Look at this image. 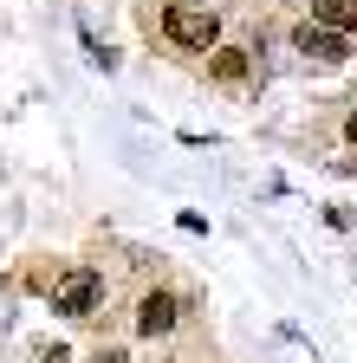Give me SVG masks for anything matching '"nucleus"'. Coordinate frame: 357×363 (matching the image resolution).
I'll return each instance as SVG.
<instances>
[{
	"label": "nucleus",
	"instance_id": "obj_1",
	"mask_svg": "<svg viewBox=\"0 0 357 363\" xmlns=\"http://www.w3.org/2000/svg\"><path fill=\"white\" fill-rule=\"evenodd\" d=\"M98 298H104V279H98L92 266H72V272L53 279V311H65V318H92Z\"/></svg>",
	"mask_w": 357,
	"mask_h": 363
},
{
	"label": "nucleus",
	"instance_id": "obj_2",
	"mask_svg": "<svg viewBox=\"0 0 357 363\" xmlns=\"http://www.w3.org/2000/svg\"><path fill=\"white\" fill-rule=\"evenodd\" d=\"M163 26H169V39H175V45H189V52H214V39H221L214 7H169V13H163Z\"/></svg>",
	"mask_w": 357,
	"mask_h": 363
},
{
	"label": "nucleus",
	"instance_id": "obj_3",
	"mask_svg": "<svg viewBox=\"0 0 357 363\" xmlns=\"http://www.w3.org/2000/svg\"><path fill=\"white\" fill-rule=\"evenodd\" d=\"M292 45H299L305 59H325V65H338V59L351 52V45H344V33H331V26H319V20H305V26L292 33Z\"/></svg>",
	"mask_w": 357,
	"mask_h": 363
},
{
	"label": "nucleus",
	"instance_id": "obj_4",
	"mask_svg": "<svg viewBox=\"0 0 357 363\" xmlns=\"http://www.w3.org/2000/svg\"><path fill=\"white\" fill-rule=\"evenodd\" d=\"M175 311H182V305H175L169 292H150V298L137 305V331H143V337H163V331H175Z\"/></svg>",
	"mask_w": 357,
	"mask_h": 363
},
{
	"label": "nucleus",
	"instance_id": "obj_5",
	"mask_svg": "<svg viewBox=\"0 0 357 363\" xmlns=\"http://www.w3.org/2000/svg\"><path fill=\"white\" fill-rule=\"evenodd\" d=\"M312 20L331 26V33H351L357 26V0H312Z\"/></svg>",
	"mask_w": 357,
	"mask_h": 363
},
{
	"label": "nucleus",
	"instance_id": "obj_6",
	"mask_svg": "<svg viewBox=\"0 0 357 363\" xmlns=\"http://www.w3.org/2000/svg\"><path fill=\"white\" fill-rule=\"evenodd\" d=\"M214 78H247V52H234V45H221V52H214Z\"/></svg>",
	"mask_w": 357,
	"mask_h": 363
},
{
	"label": "nucleus",
	"instance_id": "obj_7",
	"mask_svg": "<svg viewBox=\"0 0 357 363\" xmlns=\"http://www.w3.org/2000/svg\"><path fill=\"white\" fill-rule=\"evenodd\" d=\"M92 363H123V350H98V357H92Z\"/></svg>",
	"mask_w": 357,
	"mask_h": 363
},
{
	"label": "nucleus",
	"instance_id": "obj_8",
	"mask_svg": "<svg viewBox=\"0 0 357 363\" xmlns=\"http://www.w3.org/2000/svg\"><path fill=\"white\" fill-rule=\"evenodd\" d=\"M344 136H351V143H357V111H351V117H344Z\"/></svg>",
	"mask_w": 357,
	"mask_h": 363
},
{
	"label": "nucleus",
	"instance_id": "obj_9",
	"mask_svg": "<svg viewBox=\"0 0 357 363\" xmlns=\"http://www.w3.org/2000/svg\"><path fill=\"white\" fill-rule=\"evenodd\" d=\"M39 363H72V357H65V350H46V357H39Z\"/></svg>",
	"mask_w": 357,
	"mask_h": 363
},
{
	"label": "nucleus",
	"instance_id": "obj_10",
	"mask_svg": "<svg viewBox=\"0 0 357 363\" xmlns=\"http://www.w3.org/2000/svg\"><path fill=\"white\" fill-rule=\"evenodd\" d=\"M175 7H208V0H175Z\"/></svg>",
	"mask_w": 357,
	"mask_h": 363
}]
</instances>
